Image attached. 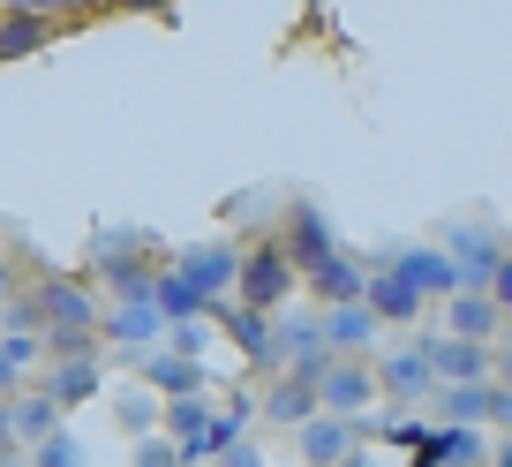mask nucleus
<instances>
[{
    "label": "nucleus",
    "instance_id": "0eeeda50",
    "mask_svg": "<svg viewBox=\"0 0 512 467\" xmlns=\"http://www.w3.org/2000/svg\"><path fill=\"white\" fill-rule=\"evenodd\" d=\"M166 339V317L151 309V294L144 302H106L98 309V347H121V355H151Z\"/></svg>",
    "mask_w": 512,
    "mask_h": 467
},
{
    "label": "nucleus",
    "instance_id": "6ab92c4d",
    "mask_svg": "<svg viewBox=\"0 0 512 467\" xmlns=\"http://www.w3.org/2000/svg\"><path fill=\"white\" fill-rule=\"evenodd\" d=\"M53 38V8H0V61H23Z\"/></svg>",
    "mask_w": 512,
    "mask_h": 467
},
{
    "label": "nucleus",
    "instance_id": "423d86ee",
    "mask_svg": "<svg viewBox=\"0 0 512 467\" xmlns=\"http://www.w3.org/2000/svg\"><path fill=\"white\" fill-rule=\"evenodd\" d=\"M377 407V370L369 362H332L317 377V415H339V422H369Z\"/></svg>",
    "mask_w": 512,
    "mask_h": 467
},
{
    "label": "nucleus",
    "instance_id": "393cba45",
    "mask_svg": "<svg viewBox=\"0 0 512 467\" xmlns=\"http://www.w3.org/2000/svg\"><path fill=\"white\" fill-rule=\"evenodd\" d=\"M151 422H159V400H151V392H121V430L151 437Z\"/></svg>",
    "mask_w": 512,
    "mask_h": 467
},
{
    "label": "nucleus",
    "instance_id": "bb28decb",
    "mask_svg": "<svg viewBox=\"0 0 512 467\" xmlns=\"http://www.w3.org/2000/svg\"><path fill=\"white\" fill-rule=\"evenodd\" d=\"M0 355L16 362V370H23V377H31V362H38V355H46V339H0Z\"/></svg>",
    "mask_w": 512,
    "mask_h": 467
},
{
    "label": "nucleus",
    "instance_id": "1a4fd4ad",
    "mask_svg": "<svg viewBox=\"0 0 512 467\" xmlns=\"http://www.w3.org/2000/svg\"><path fill=\"white\" fill-rule=\"evenodd\" d=\"M415 347H422V362H430L437 385H490V355L497 347H467V339H445V332H422Z\"/></svg>",
    "mask_w": 512,
    "mask_h": 467
},
{
    "label": "nucleus",
    "instance_id": "9b49d317",
    "mask_svg": "<svg viewBox=\"0 0 512 467\" xmlns=\"http://www.w3.org/2000/svg\"><path fill=\"white\" fill-rule=\"evenodd\" d=\"M362 309L377 317V332H384V324H422V309H430V302H422V294L407 287L392 264H369V279H362Z\"/></svg>",
    "mask_w": 512,
    "mask_h": 467
},
{
    "label": "nucleus",
    "instance_id": "f257e3e1",
    "mask_svg": "<svg viewBox=\"0 0 512 467\" xmlns=\"http://www.w3.org/2000/svg\"><path fill=\"white\" fill-rule=\"evenodd\" d=\"M151 234H98L91 242V279L113 294V302H144L151 279H159V264H144Z\"/></svg>",
    "mask_w": 512,
    "mask_h": 467
},
{
    "label": "nucleus",
    "instance_id": "9d476101",
    "mask_svg": "<svg viewBox=\"0 0 512 467\" xmlns=\"http://www.w3.org/2000/svg\"><path fill=\"white\" fill-rule=\"evenodd\" d=\"M317 332H324V347H332V362H369L377 355V317H369L362 302H339V309H324L317 317Z\"/></svg>",
    "mask_w": 512,
    "mask_h": 467
},
{
    "label": "nucleus",
    "instance_id": "412c9836",
    "mask_svg": "<svg viewBox=\"0 0 512 467\" xmlns=\"http://www.w3.org/2000/svg\"><path fill=\"white\" fill-rule=\"evenodd\" d=\"M302 279L324 294V309H339V302H362V279H369V264H354L347 249H339V257H324L317 272H302Z\"/></svg>",
    "mask_w": 512,
    "mask_h": 467
},
{
    "label": "nucleus",
    "instance_id": "2f4dec72",
    "mask_svg": "<svg viewBox=\"0 0 512 467\" xmlns=\"http://www.w3.org/2000/svg\"><path fill=\"white\" fill-rule=\"evenodd\" d=\"M16 294H23V287H16V264H8V257H0V309H8V302H16Z\"/></svg>",
    "mask_w": 512,
    "mask_h": 467
},
{
    "label": "nucleus",
    "instance_id": "7c9ffc66",
    "mask_svg": "<svg viewBox=\"0 0 512 467\" xmlns=\"http://www.w3.org/2000/svg\"><path fill=\"white\" fill-rule=\"evenodd\" d=\"M23 385H31V377H23V370H16V362H8V355H0V400H16V392H23Z\"/></svg>",
    "mask_w": 512,
    "mask_h": 467
},
{
    "label": "nucleus",
    "instance_id": "5701e85b",
    "mask_svg": "<svg viewBox=\"0 0 512 467\" xmlns=\"http://www.w3.org/2000/svg\"><path fill=\"white\" fill-rule=\"evenodd\" d=\"M362 430H369V437H384V445H400L407 460H415V452L430 445V430H437V422H430V415H415V407H400V415H384V422H362Z\"/></svg>",
    "mask_w": 512,
    "mask_h": 467
},
{
    "label": "nucleus",
    "instance_id": "7ed1b4c3",
    "mask_svg": "<svg viewBox=\"0 0 512 467\" xmlns=\"http://www.w3.org/2000/svg\"><path fill=\"white\" fill-rule=\"evenodd\" d=\"M166 272L181 279V287L196 294L204 309H219V302H234V272H241V249L234 242H196V249H181Z\"/></svg>",
    "mask_w": 512,
    "mask_h": 467
},
{
    "label": "nucleus",
    "instance_id": "dca6fc26",
    "mask_svg": "<svg viewBox=\"0 0 512 467\" xmlns=\"http://www.w3.org/2000/svg\"><path fill=\"white\" fill-rule=\"evenodd\" d=\"M144 362V385L159 392V400H204V362H181V355H166V347H151V355H136Z\"/></svg>",
    "mask_w": 512,
    "mask_h": 467
},
{
    "label": "nucleus",
    "instance_id": "c756f323",
    "mask_svg": "<svg viewBox=\"0 0 512 467\" xmlns=\"http://www.w3.org/2000/svg\"><path fill=\"white\" fill-rule=\"evenodd\" d=\"M211 467H264V452H256L249 437H241V445H226V452H219V460H211Z\"/></svg>",
    "mask_w": 512,
    "mask_h": 467
},
{
    "label": "nucleus",
    "instance_id": "39448f33",
    "mask_svg": "<svg viewBox=\"0 0 512 467\" xmlns=\"http://www.w3.org/2000/svg\"><path fill=\"white\" fill-rule=\"evenodd\" d=\"M369 370H377V400H392V407H422V400L437 392V377H430V362H422L415 339H407V347L369 355Z\"/></svg>",
    "mask_w": 512,
    "mask_h": 467
},
{
    "label": "nucleus",
    "instance_id": "b1692460",
    "mask_svg": "<svg viewBox=\"0 0 512 467\" xmlns=\"http://www.w3.org/2000/svg\"><path fill=\"white\" fill-rule=\"evenodd\" d=\"M31 467H83V445L68 430H53L46 445H31Z\"/></svg>",
    "mask_w": 512,
    "mask_h": 467
},
{
    "label": "nucleus",
    "instance_id": "4468645a",
    "mask_svg": "<svg viewBox=\"0 0 512 467\" xmlns=\"http://www.w3.org/2000/svg\"><path fill=\"white\" fill-rule=\"evenodd\" d=\"M98 385H106V370H98V355H76V362H53V370L38 377L31 392H46V400H53V415H68V407L98 400Z\"/></svg>",
    "mask_w": 512,
    "mask_h": 467
},
{
    "label": "nucleus",
    "instance_id": "f3484780",
    "mask_svg": "<svg viewBox=\"0 0 512 467\" xmlns=\"http://www.w3.org/2000/svg\"><path fill=\"white\" fill-rule=\"evenodd\" d=\"M354 445H362V422H339V415L302 422V467H339Z\"/></svg>",
    "mask_w": 512,
    "mask_h": 467
},
{
    "label": "nucleus",
    "instance_id": "2eb2a0df",
    "mask_svg": "<svg viewBox=\"0 0 512 467\" xmlns=\"http://www.w3.org/2000/svg\"><path fill=\"white\" fill-rule=\"evenodd\" d=\"M211 317H219V332H226V339L241 347V362H249V370H272V317H264V309L219 302Z\"/></svg>",
    "mask_w": 512,
    "mask_h": 467
},
{
    "label": "nucleus",
    "instance_id": "ddd939ff",
    "mask_svg": "<svg viewBox=\"0 0 512 467\" xmlns=\"http://www.w3.org/2000/svg\"><path fill=\"white\" fill-rule=\"evenodd\" d=\"M392 272H400L407 287L422 294V302H452V294H460V287H452V257H445L437 242H415V249H400V257H392Z\"/></svg>",
    "mask_w": 512,
    "mask_h": 467
},
{
    "label": "nucleus",
    "instance_id": "72a5a7b5",
    "mask_svg": "<svg viewBox=\"0 0 512 467\" xmlns=\"http://www.w3.org/2000/svg\"><path fill=\"white\" fill-rule=\"evenodd\" d=\"M490 467H512V445H497V452H490Z\"/></svg>",
    "mask_w": 512,
    "mask_h": 467
},
{
    "label": "nucleus",
    "instance_id": "473e14b6",
    "mask_svg": "<svg viewBox=\"0 0 512 467\" xmlns=\"http://www.w3.org/2000/svg\"><path fill=\"white\" fill-rule=\"evenodd\" d=\"M339 467H369V452H362V445H354V452H347V460H339Z\"/></svg>",
    "mask_w": 512,
    "mask_h": 467
},
{
    "label": "nucleus",
    "instance_id": "6e6552de",
    "mask_svg": "<svg viewBox=\"0 0 512 467\" xmlns=\"http://www.w3.org/2000/svg\"><path fill=\"white\" fill-rule=\"evenodd\" d=\"M279 249H287V264H294V272H317L324 257H339L332 226H324V211L309 204V196H294V204H287V226H279Z\"/></svg>",
    "mask_w": 512,
    "mask_h": 467
},
{
    "label": "nucleus",
    "instance_id": "f8f14e48",
    "mask_svg": "<svg viewBox=\"0 0 512 467\" xmlns=\"http://www.w3.org/2000/svg\"><path fill=\"white\" fill-rule=\"evenodd\" d=\"M437 309H445V324H437V332H445V339H467V347H497V332H505V317H497L490 294H452V302H437Z\"/></svg>",
    "mask_w": 512,
    "mask_h": 467
},
{
    "label": "nucleus",
    "instance_id": "aec40b11",
    "mask_svg": "<svg viewBox=\"0 0 512 467\" xmlns=\"http://www.w3.org/2000/svg\"><path fill=\"white\" fill-rule=\"evenodd\" d=\"M437 430H482L490 422V385H437Z\"/></svg>",
    "mask_w": 512,
    "mask_h": 467
},
{
    "label": "nucleus",
    "instance_id": "f03ea898",
    "mask_svg": "<svg viewBox=\"0 0 512 467\" xmlns=\"http://www.w3.org/2000/svg\"><path fill=\"white\" fill-rule=\"evenodd\" d=\"M294 287H302V272L287 264V249H279V242L241 249V272H234V302H241V309H264V317H279Z\"/></svg>",
    "mask_w": 512,
    "mask_h": 467
},
{
    "label": "nucleus",
    "instance_id": "c85d7f7f",
    "mask_svg": "<svg viewBox=\"0 0 512 467\" xmlns=\"http://www.w3.org/2000/svg\"><path fill=\"white\" fill-rule=\"evenodd\" d=\"M482 430H512V392L505 385H490V422Z\"/></svg>",
    "mask_w": 512,
    "mask_h": 467
},
{
    "label": "nucleus",
    "instance_id": "cd10ccee",
    "mask_svg": "<svg viewBox=\"0 0 512 467\" xmlns=\"http://www.w3.org/2000/svg\"><path fill=\"white\" fill-rule=\"evenodd\" d=\"M490 302H497V317H512V249L497 257V279H490Z\"/></svg>",
    "mask_w": 512,
    "mask_h": 467
},
{
    "label": "nucleus",
    "instance_id": "a878e982",
    "mask_svg": "<svg viewBox=\"0 0 512 467\" xmlns=\"http://www.w3.org/2000/svg\"><path fill=\"white\" fill-rule=\"evenodd\" d=\"M136 467H181V452L166 445L159 430H151V437H136Z\"/></svg>",
    "mask_w": 512,
    "mask_h": 467
},
{
    "label": "nucleus",
    "instance_id": "4be33fe9",
    "mask_svg": "<svg viewBox=\"0 0 512 467\" xmlns=\"http://www.w3.org/2000/svg\"><path fill=\"white\" fill-rule=\"evenodd\" d=\"M256 415L287 422V430H302V422H317V385H302V377H279L264 400H256Z\"/></svg>",
    "mask_w": 512,
    "mask_h": 467
},
{
    "label": "nucleus",
    "instance_id": "20e7f679",
    "mask_svg": "<svg viewBox=\"0 0 512 467\" xmlns=\"http://www.w3.org/2000/svg\"><path fill=\"white\" fill-rule=\"evenodd\" d=\"M437 249L452 257V287H460V294H490L497 257H505V242H497L490 226H475V219H467V226H452V234H445Z\"/></svg>",
    "mask_w": 512,
    "mask_h": 467
},
{
    "label": "nucleus",
    "instance_id": "a211bd4d",
    "mask_svg": "<svg viewBox=\"0 0 512 467\" xmlns=\"http://www.w3.org/2000/svg\"><path fill=\"white\" fill-rule=\"evenodd\" d=\"M490 460V430H430L415 467H482Z\"/></svg>",
    "mask_w": 512,
    "mask_h": 467
}]
</instances>
